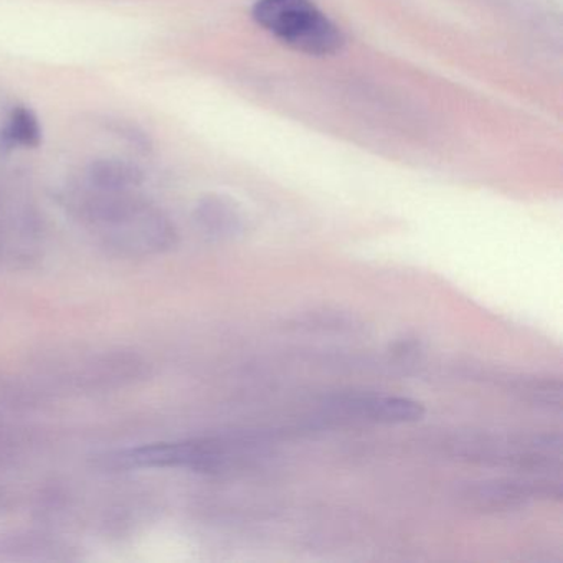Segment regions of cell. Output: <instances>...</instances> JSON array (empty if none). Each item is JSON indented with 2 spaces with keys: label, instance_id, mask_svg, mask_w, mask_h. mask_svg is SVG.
<instances>
[{
  "label": "cell",
  "instance_id": "obj_5",
  "mask_svg": "<svg viewBox=\"0 0 563 563\" xmlns=\"http://www.w3.org/2000/svg\"><path fill=\"white\" fill-rule=\"evenodd\" d=\"M197 225L210 239L232 240L245 232V217L235 202L219 194L203 196L194 209Z\"/></svg>",
  "mask_w": 563,
  "mask_h": 563
},
{
  "label": "cell",
  "instance_id": "obj_4",
  "mask_svg": "<svg viewBox=\"0 0 563 563\" xmlns=\"http://www.w3.org/2000/svg\"><path fill=\"white\" fill-rule=\"evenodd\" d=\"M562 496L560 484L550 481H496L476 486L471 493V500L481 509H512L537 497Z\"/></svg>",
  "mask_w": 563,
  "mask_h": 563
},
{
  "label": "cell",
  "instance_id": "obj_1",
  "mask_svg": "<svg viewBox=\"0 0 563 563\" xmlns=\"http://www.w3.org/2000/svg\"><path fill=\"white\" fill-rule=\"evenodd\" d=\"M253 19L292 51L314 57L334 55L344 35L311 0H258Z\"/></svg>",
  "mask_w": 563,
  "mask_h": 563
},
{
  "label": "cell",
  "instance_id": "obj_2",
  "mask_svg": "<svg viewBox=\"0 0 563 563\" xmlns=\"http://www.w3.org/2000/svg\"><path fill=\"white\" fill-rule=\"evenodd\" d=\"M229 444L220 440L173 441L118 451L104 457L111 470H190L213 473L229 461Z\"/></svg>",
  "mask_w": 563,
  "mask_h": 563
},
{
  "label": "cell",
  "instance_id": "obj_8",
  "mask_svg": "<svg viewBox=\"0 0 563 563\" xmlns=\"http://www.w3.org/2000/svg\"><path fill=\"white\" fill-rule=\"evenodd\" d=\"M111 131L120 134L121 137L128 141V143L136 146L137 150L150 151L151 143L150 137L144 131H141L140 128L133 126V124L123 123V121H117V123L111 124Z\"/></svg>",
  "mask_w": 563,
  "mask_h": 563
},
{
  "label": "cell",
  "instance_id": "obj_6",
  "mask_svg": "<svg viewBox=\"0 0 563 563\" xmlns=\"http://www.w3.org/2000/svg\"><path fill=\"white\" fill-rule=\"evenodd\" d=\"M144 173L140 166L118 157H101L88 164L85 186L100 190H136L143 186Z\"/></svg>",
  "mask_w": 563,
  "mask_h": 563
},
{
  "label": "cell",
  "instance_id": "obj_3",
  "mask_svg": "<svg viewBox=\"0 0 563 563\" xmlns=\"http://www.w3.org/2000/svg\"><path fill=\"white\" fill-rule=\"evenodd\" d=\"M341 410L375 423H415L423 420L424 407L420 401L408 397L390 395H362V397L341 398Z\"/></svg>",
  "mask_w": 563,
  "mask_h": 563
},
{
  "label": "cell",
  "instance_id": "obj_7",
  "mask_svg": "<svg viewBox=\"0 0 563 563\" xmlns=\"http://www.w3.org/2000/svg\"><path fill=\"white\" fill-rule=\"evenodd\" d=\"M5 143L11 146L34 147L41 146L42 128L37 114L27 107H15L9 114L8 124L4 128Z\"/></svg>",
  "mask_w": 563,
  "mask_h": 563
}]
</instances>
